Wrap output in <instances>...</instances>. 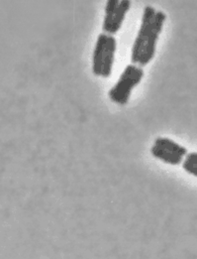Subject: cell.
Instances as JSON below:
<instances>
[{
	"label": "cell",
	"instance_id": "cell-1",
	"mask_svg": "<svg viewBox=\"0 0 197 259\" xmlns=\"http://www.w3.org/2000/svg\"><path fill=\"white\" fill-rule=\"evenodd\" d=\"M116 50L117 40L115 36L101 33L96 40L92 55V73L94 76L104 78L111 77Z\"/></svg>",
	"mask_w": 197,
	"mask_h": 259
},
{
	"label": "cell",
	"instance_id": "cell-2",
	"mask_svg": "<svg viewBox=\"0 0 197 259\" xmlns=\"http://www.w3.org/2000/svg\"><path fill=\"white\" fill-rule=\"evenodd\" d=\"M144 76L143 67L132 63L127 65L117 82L108 93L110 101L118 105H126L130 101L134 89L140 84Z\"/></svg>",
	"mask_w": 197,
	"mask_h": 259
},
{
	"label": "cell",
	"instance_id": "cell-3",
	"mask_svg": "<svg viewBox=\"0 0 197 259\" xmlns=\"http://www.w3.org/2000/svg\"><path fill=\"white\" fill-rule=\"evenodd\" d=\"M151 154L154 158L166 164L177 166L182 164L188 151L184 146L173 139L161 136L156 138L154 145L151 148Z\"/></svg>",
	"mask_w": 197,
	"mask_h": 259
},
{
	"label": "cell",
	"instance_id": "cell-4",
	"mask_svg": "<svg viewBox=\"0 0 197 259\" xmlns=\"http://www.w3.org/2000/svg\"><path fill=\"white\" fill-rule=\"evenodd\" d=\"M156 10L154 7L147 5L144 7L141 25L138 30V34L135 38V41L132 46L131 50V63L132 64H139V61L141 59V56L144 51V47L146 44V41L148 39L149 34L151 32V29L153 26L154 18L156 15Z\"/></svg>",
	"mask_w": 197,
	"mask_h": 259
},
{
	"label": "cell",
	"instance_id": "cell-5",
	"mask_svg": "<svg viewBox=\"0 0 197 259\" xmlns=\"http://www.w3.org/2000/svg\"><path fill=\"white\" fill-rule=\"evenodd\" d=\"M166 20H167V15L165 14V12H163V11L156 12L153 26H152L151 32L149 34L148 39L146 41L144 51L141 56L138 66L144 68L149 65L155 58L156 52H157V44H158L160 35L164 29Z\"/></svg>",
	"mask_w": 197,
	"mask_h": 259
},
{
	"label": "cell",
	"instance_id": "cell-6",
	"mask_svg": "<svg viewBox=\"0 0 197 259\" xmlns=\"http://www.w3.org/2000/svg\"><path fill=\"white\" fill-rule=\"evenodd\" d=\"M130 8H131V0H120L119 6L114 15V19L108 34L115 36V34H117L120 31L121 27L123 25L124 20L126 18V15L130 11Z\"/></svg>",
	"mask_w": 197,
	"mask_h": 259
},
{
	"label": "cell",
	"instance_id": "cell-7",
	"mask_svg": "<svg viewBox=\"0 0 197 259\" xmlns=\"http://www.w3.org/2000/svg\"><path fill=\"white\" fill-rule=\"evenodd\" d=\"M119 3H120V0H107L105 5V15H104L103 24H102L103 33H106V34L109 33L113 19H114V15L119 6Z\"/></svg>",
	"mask_w": 197,
	"mask_h": 259
},
{
	"label": "cell",
	"instance_id": "cell-8",
	"mask_svg": "<svg viewBox=\"0 0 197 259\" xmlns=\"http://www.w3.org/2000/svg\"><path fill=\"white\" fill-rule=\"evenodd\" d=\"M182 168L187 174L197 177V152H188L182 162Z\"/></svg>",
	"mask_w": 197,
	"mask_h": 259
}]
</instances>
